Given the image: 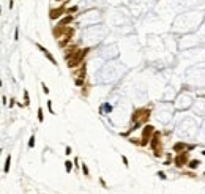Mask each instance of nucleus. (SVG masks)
Wrapping results in <instances>:
<instances>
[{
    "mask_svg": "<svg viewBox=\"0 0 205 194\" xmlns=\"http://www.w3.org/2000/svg\"><path fill=\"white\" fill-rule=\"evenodd\" d=\"M197 166H199V161H191V163H189V167H191V169H196Z\"/></svg>",
    "mask_w": 205,
    "mask_h": 194,
    "instance_id": "20e7f679",
    "label": "nucleus"
},
{
    "mask_svg": "<svg viewBox=\"0 0 205 194\" xmlns=\"http://www.w3.org/2000/svg\"><path fill=\"white\" fill-rule=\"evenodd\" d=\"M38 120L43 122V109H38Z\"/></svg>",
    "mask_w": 205,
    "mask_h": 194,
    "instance_id": "6e6552de",
    "label": "nucleus"
},
{
    "mask_svg": "<svg viewBox=\"0 0 205 194\" xmlns=\"http://www.w3.org/2000/svg\"><path fill=\"white\" fill-rule=\"evenodd\" d=\"M33 145H35V137L32 136V137H30V142H29V147H33Z\"/></svg>",
    "mask_w": 205,
    "mask_h": 194,
    "instance_id": "9d476101",
    "label": "nucleus"
},
{
    "mask_svg": "<svg viewBox=\"0 0 205 194\" xmlns=\"http://www.w3.org/2000/svg\"><path fill=\"white\" fill-rule=\"evenodd\" d=\"M103 111H109V112H110V111H112L110 104H104V106H103Z\"/></svg>",
    "mask_w": 205,
    "mask_h": 194,
    "instance_id": "1a4fd4ad",
    "label": "nucleus"
},
{
    "mask_svg": "<svg viewBox=\"0 0 205 194\" xmlns=\"http://www.w3.org/2000/svg\"><path fill=\"white\" fill-rule=\"evenodd\" d=\"M153 131V128L152 126H147L145 129H144V144L147 142V140H148V136H150V133Z\"/></svg>",
    "mask_w": 205,
    "mask_h": 194,
    "instance_id": "f257e3e1",
    "label": "nucleus"
},
{
    "mask_svg": "<svg viewBox=\"0 0 205 194\" xmlns=\"http://www.w3.org/2000/svg\"><path fill=\"white\" fill-rule=\"evenodd\" d=\"M66 164V172H69V170H71V167H73V164H71V161H66L65 163Z\"/></svg>",
    "mask_w": 205,
    "mask_h": 194,
    "instance_id": "0eeeda50",
    "label": "nucleus"
},
{
    "mask_svg": "<svg viewBox=\"0 0 205 194\" xmlns=\"http://www.w3.org/2000/svg\"><path fill=\"white\" fill-rule=\"evenodd\" d=\"M10 159H11V158H10V155H8V158H6V163H5V172H8V169H10Z\"/></svg>",
    "mask_w": 205,
    "mask_h": 194,
    "instance_id": "39448f33",
    "label": "nucleus"
},
{
    "mask_svg": "<svg viewBox=\"0 0 205 194\" xmlns=\"http://www.w3.org/2000/svg\"><path fill=\"white\" fill-rule=\"evenodd\" d=\"M38 48H39V49H41V51H43V52H44V54H46V57H48V58H49V60H51V62L54 63V65H55V58H54V57H52L51 54H49V52H48V51H46V49H44V48H43V46H39V44H38Z\"/></svg>",
    "mask_w": 205,
    "mask_h": 194,
    "instance_id": "f03ea898",
    "label": "nucleus"
},
{
    "mask_svg": "<svg viewBox=\"0 0 205 194\" xmlns=\"http://www.w3.org/2000/svg\"><path fill=\"white\" fill-rule=\"evenodd\" d=\"M43 90H44V93H48V92H49V88H48V87L44 85V84H43Z\"/></svg>",
    "mask_w": 205,
    "mask_h": 194,
    "instance_id": "ddd939ff",
    "label": "nucleus"
},
{
    "mask_svg": "<svg viewBox=\"0 0 205 194\" xmlns=\"http://www.w3.org/2000/svg\"><path fill=\"white\" fill-rule=\"evenodd\" d=\"M62 11H63V10H52V13H51V18H52V19H55L57 16H60V14H62Z\"/></svg>",
    "mask_w": 205,
    "mask_h": 194,
    "instance_id": "7ed1b4c3",
    "label": "nucleus"
},
{
    "mask_svg": "<svg viewBox=\"0 0 205 194\" xmlns=\"http://www.w3.org/2000/svg\"><path fill=\"white\" fill-rule=\"evenodd\" d=\"M71 21H73V18H71V16H68V18H65L62 21V24H68V22H71Z\"/></svg>",
    "mask_w": 205,
    "mask_h": 194,
    "instance_id": "423d86ee",
    "label": "nucleus"
},
{
    "mask_svg": "<svg viewBox=\"0 0 205 194\" xmlns=\"http://www.w3.org/2000/svg\"><path fill=\"white\" fill-rule=\"evenodd\" d=\"M82 170L87 174V175H88V169H87V166H85V164H82Z\"/></svg>",
    "mask_w": 205,
    "mask_h": 194,
    "instance_id": "f8f14e48",
    "label": "nucleus"
},
{
    "mask_svg": "<svg viewBox=\"0 0 205 194\" xmlns=\"http://www.w3.org/2000/svg\"><path fill=\"white\" fill-rule=\"evenodd\" d=\"M158 177L163 178V180H166V174H164V172H159V174H158Z\"/></svg>",
    "mask_w": 205,
    "mask_h": 194,
    "instance_id": "9b49d317",
    "label": "nucleus"
}]
</instances>
